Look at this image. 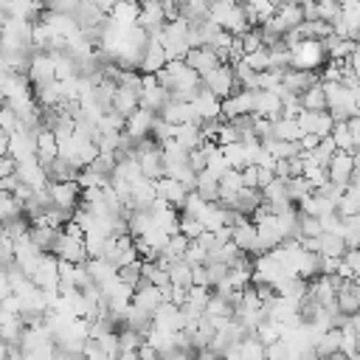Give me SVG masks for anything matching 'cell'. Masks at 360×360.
<instances>
[{
  "instance_id": "cell-1",
  "label": "cell",
  "mask_w": 360,
  "mask_h": 360,
  "mask_svg": "<svg viewBox=\"0 0 360 360\" xmlns=\"http://www.w3.org/2000/svg\"><path fill=\"white\" fill-rule=\"evenodd\" d=\"M202 84H205L214 96H219L222 101H225L228 96H233L236 90H242L239 82H236V70H233V65H228V62H222V65L214 68L208 76H202Z\"/></svg>"
},
{
  "instance_id": "cell-2",
  "label": "cell",
  "mask_w": 360,
  "mask_h": 360,
  "mask_svg": "<svg viewBox=\"0 0 360 360\" xmlns=\"http://www.w3.org/2000/svg\"><path fill=\"white\" fill-rule=\"evenodd\" d=\"M28 79H31L34 90H37V87H45V84H51V82H56V62H53V56H51L48 51H37V53L31 56Z\"/></svg>"
},
{
  "instance_id": "cell-3",
  "label": "cell",
  "mask_w": 360,
  "mask_h": 360,
  "mask_svg": "<svg viewBox=\"0 0 360 360\" xmlns=\"http://www.w3.org/2000/svg\"><path fill=\"white\" fill-rule=\"evenodd\" d=\"M8 155L17 158V163L34 160L37 158V129L20 127L14 135H8Z\"/></svg>"
},
{
  "instance_id": "cell-4",
  "label": "cell",
  "mask_w": 360,
  "mask_h": 360,
  "mask_svg": "<svg viewBox=\"0 0 360 360\" xmlns=\"http://www.w3.org/2000/svg\"><path fill=\"white\" fill-rule=\"evenodd\" d=\"M82 194H84V188L79 186V180H65V183H51V200H53V205L56 208H62V211H76L79 208V202H82Z\"/></svg>"
},
{
  "instance_id": "cell-5",
  "label": "cell",
  "mask_w": 360,
  "mask_h": 360,
  "mask_svg": "<svg viewBox=\"0 0 360 360\" xmlns=\"http://www.w3.org/2000/svg\"><path fill=\"white\" fill-rule=\"evenodd\" d=\"M281 84L290 90V93H295V96H304L309 87H315V84H321V73L318 70H301V68H287L284 73H281Z\"/></svg>"
},
{
  "instance_id": "cell-6",
  "label": "cell",
  "mask_w": 360,
  "mask_h": 360,
  "mask_svg": "<svg viewBox=\"0 0 360 360\" xmlns=\"http://www.w3.org/2000/svg\"><path fill=\"white\" fill-rule=\"evenodd\" d=\"M253 115H262V118H270V121H278L284 115V101L276 90H256L253 93Z\"/></svg>"
},
{
  "instance_id": "cell-7",
  "label": "cell",
  "mask_w": 360,
  "mask_h": 360,
  "mask_svg": "<svg viewBox=\"0 0 360 360\" xmlns=\"http://www.w3.org/2000/svg\"><path fill=\"white\" fill-rule=\"evenodd\" d=\"M329 180L338 183V186H349L357 174V163H354V155L352 152H335V158L329 160Z\"/></svg>"
},
{
  "instance_id": "cell-8",
  "label": "cell",
  "mask_w": 360,
  "mask_h": 360,
  "mask_svg": "<svg viewBox=\"0 0 360 360\" xmlns=\"http://www.w3.org/2000/svg\"><path fill=\"white\" fill-rule=\"evenodd\" d=\"M53 256H59L62 262H70V264H84V262L90 259L87 242H84V239H73V236H68L65 231H62V236H59V242H56V248H53Z\"/></svg>"
},
{
  "instance_id": "cell-9",
  "label": "cell",
  "mask_w": 360,
  "mask_h": 360,
  "mask_svg": "<svg viewBox=\"0 0 360 360\" xmlns=\"http://www.w3.org/2000/svg\"><path fill=\"white\" fill-rule=\"evenodd\" d=\"M253 93L256 90H236L222 101V121H236L242 115H253Z\"/></svg>"
},
{
  "instance_id": "cell-10",
  "label": "cell",
  "mask_w": 360,
  "mask_h": 360,
  "mask_svg": "<svg viewBox=\"0 0 360 360\" xmlns=\"http://www.w3.org/2000/svg\"><path fill=\"white\" fill-rule=\"evenodd\" d=\"M191 110H194V115L200 121H222V98L214 96L205 84H202L200 96L191 101Z\"/></svg>"
},
{
  "instance_id": "cell-11",
  "label": "cell",
  "mask_w": 360,
  "mask_h": 360,
  "mask_svg": "<svg viewBox=\"0 0 360 360\" xmlns=\"http://www.w3.org/2000/svg\"><path fill=\"white\" fill-rule=\"evenodd\" d=\"M155 121H158V112L138 107V110L127 118V135H129V138H135V141L152 138V127H155Z\"/></svg>"
},
{
  "instance_id": "cell-12",
  "label": "cell",
  "mask_w": 360,
  "mask_h": 360,
  "mask_svg": "<svg viewBox=\"0 0 360 360\" xmlns=\"http://www.w3.org/2000/svg\"><path fill=\"white\" fill-rule=\"evenodd\" d=\"M37 158H39L42 166H51L59 158V138L48 127H39L37 129Z\"/></svg>"
},
{
  "instance_id": "cell-13",
  "label": "cell",
  "mask_w": 360,
  "mask_h": 360,
  "mask_svg": "<svg viewBox=\"0 0 360 360\" xmlns=\"http://www.w3.org/2000/svg\"><path fill=\"white\" fill-rule=\"evenodd\" d=\"M155 183H158V197L166 200L169 205H174L177 211H183L186 197H188V188H186L180 180H174V177H160V180H155Z\"/></svg>"
},
{
  "instance_id": "cell-14",
  "label": "cell",
  "mask_w": 360,
  "mask_h": 360,
  "mask_svg": "<svg viewBox=\"0 0 360 360\" xmlns=\"http://www.w3.org/2000/svg\"><path fill=\"white\" fill-rule=\"evenodd\" d=\"M186 65L191 68V70H197L200 76H208L214 68H219L222 65V59L205 45V48H191L188 51V56H186Z\"/></svg>"
},
{
  "instance_id": "cell-15",
  "label": "cell",
  "mask_w": 360,
  "mask_h": 360,
  "mask_svg": "<svg viewBox=\"0 0 360 360\" xmlns=\"http://www.w3.org/2000/svg\"><path fill=\"white\" fill-rule=\"evenodd\" d=\"M256 242H259V231H256V222L250 219V217H242L236 225H233V245L242 250V253H253V248H256Z\"/></svg>"
},
{
  "instance_id": "cell-16",
  "label": "cell",
  "mask_w": 360,
  "mask_h": 360,
  "mask_svg": "<svg viewBox=\"0 0 360 360\" xmlns=\"http://www.w3.org/2000/svg\"><path fill=\"white\" fill-rule=\"evenodd\" d=\"M132 304H135L138 309H143V312H149V315L155 318L158 307L163 304L160 287H155V284H149V281L143 278V281H141V287H138V290H135V295H132Z\"/></svg>"
},
{
  "instance_id": "cell-17",
  "label": "cell",
  "mask_w": 360,
  "mask_h": 360,
  "mask_svg": "<svg viewBox=\"0 0 360 360\" xmlns=\"http://www.w3.org/2000/svg\"><path fill=\"white\" fill-rule=\"evenodd\" d=\"M166 65H169L166 48L160 45L158 37H149V45H146V53H143V62H141V73H160Z\"/></svg>"
},
{
  "instance_id": "cell-18",
  "label": "cell",
  "mask_w": 360,
  "mask_h": 360,
  "mask_svg": "<svg viewBox=\"0 0 360 360\" xmlns=\"http://www.w3.org/2000/svg\"><path fill=\"white\" fill-rule=\"evenodd\" d=\"M138 107H141V90H132V87H121V84H118L115 98H112V110L121 112L124 118H129Z\"/></svg>"
},
{
  "instance_id": "cell-19",
  "label": "cell",
  "mask_w": 360,
  "mask_h": 360,
  "mask_svg": "<svg viewBox=\"0 0 360 360\" xmlns=\"http://www.w3.org/2000/svg\"><path fill=\"white\" fill-rule=\"evenodd\" d=\"M110 17L115 22H121V25H127V28L138 25V20H141V0H118Z\"/></svg>"
},
{
  "instance_id": "cell-20",
  "label": "cell",
  "mask_w": 360,
  "mask_h": 360,
  "mask_svg": "<svg viewBox=\"0 0 360 360\" xmlns=\"http://www.w3.org/2000/svg\"><path fill=\"white\" fill-rule=\"evenodd\" d=\"M197 194H200L205 202H219V200H222L219 177H214L211 172H200V174H197Z\"/></svg>"
},
{
  "instance_id": "cell-21",
  "label": "cell",
  "mask_w": 360,
  "mask_h": 360,
  "mask_svg": "<svg viewBox=\"0 0 360 360\" xmlns=\"http://www.w3.org/2000/svg\"><path fill=\"white\" fill-rule=\"evenodd\" d=\"M340 346H343V332H340V329H329V332H323L321 340L315 343V354H318L321 360H329L332 354L340 352Z\"/></svg>"
},
{
  "instance_id": "cell-22",
  "label": "cell",
  "mask_w": 360,
  "mask_h": 360,
  "mask_svg": "<svg viewBox=\"0 0 360 360\" xmlns=\"http://www.w3.org/2000/svg\"><path fill=\"white\" fill-rule=\"evenodd\" d=\"M205 318H211V321H217V318H236V307H233L231 298L214 292L211 301H208V307H205Z\"/></svg>"
},
{
  "instance_id": "cell-23",
  "label": "cell",
  "mask_w": 360,
  "mask_h": 360,
  "mask_svg": "<svg viewBox=\"0 0 360 360\" xmlns=\"http://www.w3.org/2000/svg\"><path fill=\"white\" fill-rule=\"evenodd\" d=\"M301 104H304V110H309V112H326V110H329V101H326L323 84L309 87V90L301 96Z\"/></svg>"
},
{
  "instance_id": "cell-24",
  "label": "cell",
  "mask_w": 360,
  "mask_h": 360,
  "mask_svg": "<svg viewBox=\"0 0 360 360\" xmlns=\"http://www.w3.org/2000/svg\"><path fill=\"white\" fill-rule=\"evenodd\" d=\"M273 138H281V141H301L304 132L298 127V118H278L273 121Z\"/></svg>"
},
{
  "instance_id": "cell-25",
  "label": "cell",
  "mask_w": 360,
  "mask_h": 360,
  "mask_svg": "<svg viewBox=\"0 0 360 360\" xmlns=\"http://www.w3.org/2000/svg\"><path fill=\"white\" fill-rule=\"evenodd\" d=\"M239 346H242V357L245 360H267V343L256 332H250Z\"/></svg>"
},
{
  "instance_id": "cell-26",
  "label": "cell",
  "mask_w": 360,
  "mask_h": 360,
  "mask_svg": "<svg viewBox=\"0 0 360 360\" xmlns=\"http://www.w3.org/2000/svg\"><path fill=\"white\" fill-rule=\"evenodd\" d=\"M346 239L338 233H323L321 236V256H332V259H343L346 256Z\"/></svg>"
},
{
  "instance_id": "cell-27",
  "label": "cell",
  "mask_w": 360,
  "mask_h": 360,
  "mask_svg": "<svg viewBox=\"0 0 360 360\" xmlns=\"http://www.w3.org/2000/svg\"><path fill=\"white\" fill-rule=\"evenodd\" d=\"M191 276H194V267L186 262V259H180V262H174L172 267H169V278H172V284L174 287H191L194 281H191Z\"/></svg>"
},
{
  "instance_id": "cell-28",
  "label": "cell",
  "mask_w": 360,
  "mask_h": 360,
  "mask_svg": "<svg viewBox=\"0 0 360 360\" xmlns=\"http://www.w3.org/2000/svg\"><path fill=\"white\" fill-rule=\"evenodd\" d=\"M211 295H214V290L211 287H188V301H186V309H194V312H202L205 315V307H208V301H211Z\"/></svg>"
},
{
  "instance_id": "cell-29",
  "label": "cell",
  "mask_w": 360,
  "mask_h": 360,
  "mask_svg": "<svg viewBox=\"0 0 360 360\" xmlns=\"http://www.w3.org/2000/svg\"><path fill=\"white\" fill-rule=\"evenodd\" d=\"M219 188H222V200H231V197H236L242 188H245V180H242V172H236V169H231L222 180H219Z\"/></svg>"
},
{
  "instance_id": "cell-30",
  "label": "cell",
  "mask_w": 360,
  "mask_h": 360,
  "mask_svg": "<svg viewBox=\"0 0 360 360\" xmlns=\"http://www.w3.org/2000/svg\"><path fill=\"white\" fill-rule=\"evenodd\" d=\"M287 194H290L292 202H301V200H307L309 194H315V188H312V183H309L307 177H290V180H287Z\"/></svg>"
},
{
  "instance_id": "cell-31",
  "label": "cell",
  "mask_w": 360,
  "mask_h": 360,
  "mask_svg": "<svg viewBox=\"0 0 360 360\" xmlns=\"http://www.w3.org/2000/svg\"><path fill=\"white\" fill-rule=\"evenodd\" d=\"M188 245H191V239H188V236H183V233H177V236H172V239H169V245L163 248V256H166L169 262H180V259H186Z\"/></svg>"
},
{
  "instance_id": "cell-32",
  "label": "cell",
  "mask_w": 360,
  "mask_h": 360,
  "mask_svg": "<svg viewBox=\"0 0 360 360\" xmlns=\"http://www.w3.org/2000/svg\"><path fill=\"white\" fill-rule=\"evenodd\" d=\"M0 214H3V222H6V219H14V217H22L25 211H22V202L11 191H3L0 194Z\"/></svg>"
},
{
  "instance_id": "cell-33",
  "label": "cell",
  "mask_w": 360,
  "mask_h": 360,
  "mask_svg": "<svg viewBox=\"0 0 360 360\" xmlns=\"http://www.w3.org/2000/svg\"><path fill=\"white\" fill-rule=\"evenodd\" d=\"M301 236H323L321 217H309V214H301L298 211V239Z\"/></svg>"
},
{
  "instance_id": "cell-34",
  "label": "cell",
  "mask_w": 360,
  "mask_h": 360,
  "mask_svg": "<svg viewBox=\"0 0 360 360\" xmlns=\"http://www.w3.org/2000/svg\"><path fill=\"white\" fill-rule=\"evenodd\" d=\"M160 149H163L166 166H172V163H188V149H183L174 138H172V141H166V143H160Z\"/></svg>"
},
{
  "instance_id": "cell-35",
  "label": "cell",
  "mask_w": 360,
  "mask_h": 360,
  "mask_svg": "<svg viewBox=\"0 0 360 360\" xmlns=\"http://www.w3.org/2000/svg\"><path fill=\"white\" fill-rule=\"evenodd\" d=\"M332 138H335V143H338V149H340V152H354V138H352V132H349V124H346V121H338V124H335Z\"/></svg>"
},
{
  "instance_id": "cell-36",
  "label": "cell",
  "mask_w": 360,
  "mask_h": 360,
  "mask_svg": "<svg viewBox=\"0 0 360 360\" xmlns=\"http://www.w3.org/2000/svg\"><path fill=\"white\" fill-rule=\"evenodd\" d=\"M245 62H248V68H253L256 73L270 70V68H273V62H270V48H259V51L248 53V56H245Z\"/></svg>"
},
{
  "instance_id": "cell-37",
  "label": "cell",
  "mask_w": 360,
  "mask_h": 360,
  "mask_svg": "<svg viewBox=\"0 0 360 360\" xmlns=\"http://www.w3.org/2000/svg\"><path fill=\"white\" fill-rule=\"evenodd\" d=\"M180 233L188 236L191 242H197V239L205 233V225H202L197 217H183V219H180Z\"/></svg>"
},
{
  "instance_id": "cell-38",
  "label": "cell",
  "mask_w": 360,
  "mask_h": 360,
  "mask_svg": "<svg viewBox=\"0 0 360 360\" xmlns=\"http://www.w3.org/2000/svg\"><path fill=\"white\" fill-rule=\"evenodd\" d=\"M174 132H177V127L158 115V121H155V127H152V138H155L158 143H166V141H172V138H174Z\"/></svg>"
},
{
  "instance_id": "cell-39",
  "label": "cell",
  "mask_w": 360,
  "mask_h": 360,
  "mask_svg": "<svg viewBox=\"0 0 360 360\" xmlns=\"http://www.w3.org/2000/svg\"><path fill=\"white\" fill-rule=\"evenodd\" d=\"M143 340H146V338H143V335H138V332H132V329H121V332H118L121 352H138V346H141Z\"/></svg>"
},
{
  "instance_id": "cell-40",
  "label": "cell",
  "mask_w": 360,
  "mask_h": 360,
  "mask_svg": "<svg viewBox=\"0 0 360 360\" xmlns=\"http://www.w3.org/2000/svg\"><path fill=\"white\" fill-rule=\"evenodd\" d=\"M82 6V0H45V11H56V14H76Z\"/></svg>"
},
{
  "instance_id": "cell-41",
  "label": "cell",
  "mask_w": 360,
  "mask_h": 360,
  "mask_svg": "<svg viewBox=\"0 0 360 360\" xmlns=\"http://www.w3.org/2000/svg\"><path fill=\"white\" fill-rule=\"evenodd\" d=\"M0 124H3V132H6V135H14V132L22 127V124H20V115H17L8 104H6L3 112H0Z\"/></svg>"
},
{
  "instance_id": "cell-42",
  "label": "cell",
  "mask_w": 360,
  "mask_h": 360,
  "mask_svg": "<svg viewBox=\"0 0 360 360\" xmlns=\"http://www.w3.org/2000/svg\"><path fill=\"white\" fill-rule=\"evenodd\" d=\"M186 262H188L191 267H200V264H205V262H208V250H205L200 242H191V245H188V250H186Z\"/></svg>"
},
{
  "instance_id": "cell-43",
  "label": "cell",
  "mask_w": 360,
  "mask_h": 360,
  "mask_svg": "<svg viewBox=\"0 0 360 360\" xmlns=\"http://www.w3.org/2000/svg\"><path fill=\"white\" fill-rule=\"evenodd\" d=\"M188 166L200 174V172H205V166H208V149L205 146H200V149H194V152H188Z\"/></svg>"
},
{
  "instance_id": "cell-44",
  "label": "cell",
  "mask_w": 360,
  "mask_h": 360,
  "mask_svg": "<svg viewBox=\"0 0 360 360\" xmlns=\"http://www.w3.org/2000/svg\"><path fill=\"white\" fill-rule=\"evenodd\" d=\"M84 360H112V357H110L96 340H87V343H84Z\"/></svg>"
},
{
  "instance_id": "cell-45",
  "label": "cell",
  "mask_w": 360,
  "mask_h": 360,
  "mask_svg": "<svg viewBox=\"0 0 360 360\" xmlns=\"http://www.w3.org/2000/svg\"><path fill=\"white\" fill-rule=\"evenodd\" d=\"M17 169H20L17 158H11V155L0 158V177H11V174H17Z\"/></svg>"
},
{
  "instance_id": "cell-46",
  "label": "cell",
  "mask_w": 360,
  "mask_h": 360,
  "mask_svg": "<svg viewBox=\"0 0 360 360\" xmlns=\"http://www.w3.org/2000/svg\"><path fill=\"white\" fill-rule=\"evenodd\" d=\"M242 180H245V188H259V166L253 163V166L242 169ZM259 191H262V188H259Z\"/></svg>"
},
{
  "instance_id": "cell-47",
  "label": "cell",
  "mask_w": 360,
  "mask_h": 360,
  "mask_svg": "<svg viewBox=\"0 0 360 360\" xmlns=\"http://www.w3.org/2000/svg\"><path fill=\"white\" fill-rule=\"evenodd\" d=\"M138 357H141V360H160V352H158L149 340H143V343L138 346Z\"/></svg>"
},
{
  "instance_id": "cell-48",
  "label": "cell",
  "mask_w": 360,
  "mask_h": 360,
  "mask_svg": "<svg viewBox=\"0 0 360 360\" xmlns=\"http://www.w3.org/2000/svg\"><path fill=\"white\" fill-rule=\"evenodd\" d=\"M273 172H276V177H292V169H290V160H278Z\"/></svg>"
},
{
  "instance_id": "cell-49",
  "label": "cell",
  "mask_w": 360,
  "mask_h": 360,
  "mask_svg": "<svg viewBox=\"0 0 360 360\" xmlns=\"http://www.w3.org/2000/svg\"><path fill=\"white\" fill-rule=\"evenodd\" d=\"M118 360H141V357H138V352H121Z\"/></svg>"
},
{
  "instance_id": "cell-50",
  "label": "cell",
  "mask_w": 360,
  "mask_h": 360,
  "mask_svg": "<svg viewBox=\"0 0 360 360\" xmlns=\"http://www.w3.org/2000/svg\"><path fill=\"white\" fill-rule=\"evenodd\" d=\"M329 360H349V357H346V354H343V352H338V354H332V357H329Z\"/></svg>"
},
{
  "instance_id": "cell-51",
  "label": "cell",
  "mask_w": 360,
  "mask_h": 360,
  "mask_svg": "<svg viewBox=\"0 0 360 360\" xmlns=\"http://www.w3.org/2000/svg\"><path fill=\"white\" fill-rule=\"evenodd\" d=\"M357 346H360V335H357Z\"/></svg>"
}]
</instances>
